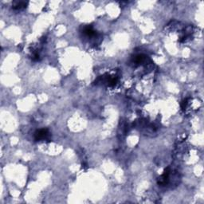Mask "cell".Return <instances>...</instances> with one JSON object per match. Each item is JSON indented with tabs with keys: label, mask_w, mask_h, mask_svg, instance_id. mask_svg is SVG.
Returning <instances> with one entry per match:
<instances>
[{
	"label": "cell",
	"mask_w": 204,
	"mask_h": 204,
	"mask_svg": "<svg viewBox=\"0 0 204 204\" xmlns=\"http://www.w3.org/2000/svg\"><path fill=\"white\" fill-rule=\"evenodd\" d=\"M49 136H50V133H49L48 129L42 128V129H40L36 132L35 134H34V140L36 141H45L49 138Z\"/></svg>",
	"instance_id": "6da1fadb"
},
{
	"label": "cell",
	"mask_w": 204,
	"mask_h": 204,
	"mask_svg": "<svg viewBox=\"0 0 204 204\" xmlns=\"http://www.w3.org/2000/svg\"><path fill=\"white\" fill-rule=\"evenodd\" d=\"M28 3L27 2H14L13 4H12V7L14 10H22L26 7Z\"/></svg>",
	"instance_id": "7a4b0ae2"
},
{
	"label": "cell",
	"mask_w": 204,
	"mask_h": 204,
	"mask_svg": "<svg viewBox=\"0 0 204 204\" xmlns=\"http://www.w3.org/2000/svg\"><path fill=\"white\" fill-rule=\"evenodd\" d=\"M84 31V34H86L87 36H89V37L95 34V31H94L93 27L90 26H86V27L84 28V31Z\"/></svg>",
	"instance_id": "3957f363"
}]
</instances>
